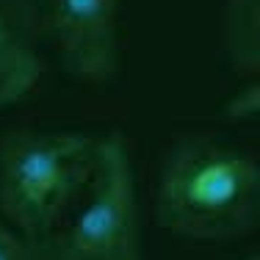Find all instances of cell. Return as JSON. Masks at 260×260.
<instances>
[{
    "label": "cell",
    "mask_w": 260,
    "mask_h": 260,
    "mask_svg": "<svg viewBox=\"0 0 260 260\" xmlns=\"http://www.w3.org/2000/svg\"><path fill=\"white\" fill-rule=\"evenodd\" d=\"M224 53L241 78H260V0L224 3Z\"/></svg>",
    "instance_id": "cell-5"
},
{
    "label": "cell",
    "mask_w": 260,
    "mask_h": 260,
    "mask_svg": "<svg viewBox=\"0 0 260 260\" xmlns=\"http://www.w3.org/2000/svg\"><path fill=\"white\" fill-rule=\"evenodd\" d=\"M224 114L230 119H249V116H260V80L246 86L244 91L233 94L224 105Z\"/></svg>",
    "instance_id": "cell-9"
},
{
    "label": "cell",
    "mask_w": 260,
    "mask_h": 260,
    "mask_svg": "<svg viewBox=\"0 0 260 260\" xmlns=\"http://www.w3.org/2000/svg\"><path fill=\"white\" fill-rule=\"evenodd\" d=\"M100 139L78 130H9L0 139V219L30 238H50L86 194Z\"/></svg>",
    "instance_id": "cell-2"
},
{
    "label": "cell",
    "mask_w": 260,
    "mask_h": 260,
    "mask_svg": "<svg viewBox=\"0 0 260 260\" xmlns=\"http://www.w3.org/2000/svg\"><path fill=\"white\" fill-rule=\"evenodd\" d=\"M50 246L55 260H144L133 166L119 133L100 139L94 177Z\"/></svg>",
    "instance_id": "cell-3"
},
{
    "label": "cell",
    "mask_w": 260,
    "mask_h": 260,
    "mask_svg": "<svg viewBox=\"0 0 260 260\" xmlns=\"http://www.w3.org/2000/svg\"><path fill=\"white\" fill-rule=\"evenodd\" d=\"M47 3L50 0H0V20L34 45L36 36H42V17Z\"/></svg>",
    "instance_id": "cell-7"
},
{
    "label": "cell",
    "mask_w": 260,
    "mask_h": 260,
    "mask_svg": "<svg viewBox=\"0 0 260 260\" xmlns=\"http://www.w3.org/2000/svg\"><path fill=\"white\" fill-rule=\"evenodd\" d=\"M0 260H55L50 238H30L0 219Z\"/></svg>",
    "instance_id": "cell-8"
},
{
    "label": "cell",
    "mask_w": 260,
    "mask_h": 260,
    "mask_svg": "<svg viewBox=\"0 0 260 260\" xmlns=\"http://www.w3.org/2000/svg\"><path fill=\"white\" fill-rule=\"evenodd\" d=\"M125 0H50L42 36L61 64L83 83H105L119 70V14Z\"/></svg>",
    "instance_id": "cell-4"
},
{
    "label": "cell",
    "mask_w": 260,
    "mask_h": 260,
    "mask_svg": "<svg viewBox=\"0 0 260 260\" xmlns=\"http://www.w3.org/2000/svg\"><path fill=\"white\" fill-rule=\"evenodd\" d=\"M42 75L34 45L0 20V108L28 94Z\"/></svg>",
    "instance_id": "cell-6"
},
{
    "label": "cell",
    "mask_w": 260,
    "mask_h": 260,
    "mask_svg": "<svg viewBox=\"0 0 260 260\" xmlns=\"http://www.w3.org/2000/svg\"><path fill=\"white\" fill-rule=\"evenodd\" d=\"M246 260H260V255H255V257H246Z\"/></svg>",
    "instance_id": "cell-10"
},
{
    "label": "cell",
    "mask_w": 260,
    "mask_h": 260,
    "mask_svg": "<svg viewBox=\"0 0 260 260\" xmlns=\"http://www.w3.org/2000/svg\"><path fill=\"white\" fill-rule=\"evenodd\" d=\"M158 221L191 241H230L260 227V160L210 136L175 141L160 169Z\"/></svg>",
    "instance_id": "cell-1"
}]
</instances>
